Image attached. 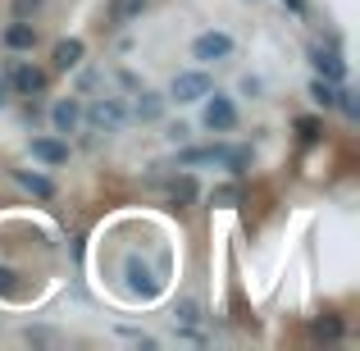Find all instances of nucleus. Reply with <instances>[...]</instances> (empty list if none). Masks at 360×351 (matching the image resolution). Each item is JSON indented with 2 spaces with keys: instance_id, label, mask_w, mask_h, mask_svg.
<instances>
[{
  "instance_id": "ddd939ff",
  "label": "nucleus",
  "mask_w": 360,
  "mask_h": 351,
  "mask_svg": "<svg viewBox=\"0 0 360 351\" xmlns=\"http://www.w3.org/2000/svg\"><path fill=\"white\" fill-rule=\"evenodd\" d=\"M14 178H18V183H23L32 196H41V201H51V196H55V183H51V178H41V174H27V169H18Z\"/></svg>"
},
{
  "instance_id": "f8f14e48",
  "label": "nucleus",
  "mask_w": 360,
  "mask_h": 351,
  "mask_svg": "<svg viewBox=\"0 0 360 351\" xmlns=\"http://www.w3.org/2000/svg\"><path fill=\"white\" fill-rule=\"evenodd\" d=\"M146 9V0H110V23H132V18Z\"/></svg>"
},
{
  "instance_id": "9b49d317",
  "label": "nucleus",
  "mask_w": 360,
  "mask_h": 351,
  "mask_svg": "<svg viewBox=\"0 0 360 351\" xmlns=\"http://www.w3.org/2000/svg\"><path fill=\"white\" fill-rule=\"evenodd\" d=\"M78 119H82L78 101H60V106L51 110V123H55V132H73V128H78Z\"/></svg>"
},
{
  "instance_id": "dca6fc26",
  "label": "nucleus",
  "mask_w": 360,
  "mask_h": 351,
  "mask_svg": "<svg viewBox=\"0 0 360 351\" xmlns=\"http://www.w3.org/2000/svg\"><path fill=\"white\" fill-rule=\"evenodd\" d=\"M310 333H315L319 343H338V338H342V319H338V315H324V319H315V324H310Z\"/></svg>"
},
{
  "instance_id": "20e7f679",
  "label": "nucleus",
  "mask_w": 360,
  "mask_h": 351,
  "mask_svg": "<svg viewBox=\"0 0 360 351\" xmlns=\"http://www.w3.org/2000/svg\"><path fill=\"white\" fill-rule=\"evenodd\" d=\"M205 128L210 132H229V128H238V106H233L229 96H210V106H205Z\"/></svg>"
},
{
  "instance_id": "0eeeda50",
  "label": "nucleus",
  "mask_w": 360,
  "mask_h": 351,
  "mask_svg": "<svg viewBox=\"0 0 360 351\" xmlns=\"http://www.w3.org/2000/svg\"><path fill=\"white\" fill-rule=\"evenodd\" d=\"M82 55H87V46H82L78 37H69V42H60V46H55L51 64H55L60 73H69V69H78V64H82Z\"/></svg>"
},
{
  "instance_id": "a211bd4d",
  "label": "nucleus",
  "mask_w": 360,
  "mask_h": 351,
  "mask_svg": "<svg viewBox=\"0 0 360 351\" xmlns=\"http://www.w3.org/2000/svg\"><path fill=\"white\" fill-rule=\"evenodd\" d=\"M210 205H219V210H233V205H242V187H238V183L214 187V192H210Z\"/></svg>"
},
{
  "instance_id": "7ed1b4c3",
  "label": "nucleus",
  "mask_w": 360,
  "mask_h": 351,
  "mask_svg": "<svg viewBox=\"0 0 360 351\" xmlns=\"http://www.w3.org/2000/svg\"><path fill=\"white\" fill-rule=\"evenodd\" d=\"M5 82L18 91V96H41V91H46V73L32 69V64H23V60L9 64V78H5Z\"/></svg>"
},
{
  "instance_id": "5701e85b",
  "label": "nucleus",
  "mask_w": 360,
  "mask_h": 351,
  "mask_svg": "<svg viewBox=\"0 0 360 351\" xmlns=\"http://www.w3.org/2000/svg\"><path fill=\"white\" fill-rule=\"evenodd\" d=\"M5 101H9V82L0 78V106H5Z\"/></svg>"
},
{
  "instance_id": "f257e3e1",
  "label": "nucleus",
  "mask_w": 360,
  "mask_h": 351,
  "mask_svg": "<svg viewBox=\"0 0 360 351\" xmlns=\"http://www.w3.org/2000/svg\"><path fill=\"white\" fill-rule=\"evenodd\" d=\"M169 96H174L178 106H187V101H201V96H210V73H205V69L178 73V78H174V87H169Z\"/></svg>"
},
{
  "instance_id": "412c9836",
  "label": "nucleus",
  "mask_w": 360,
  "mask_h": 351,
  "mask_svg": "<svg viewBox=\"0 0 360 351\" xmlns=\"http://www.w3.org/2000/svg\"><path fill=\"white\" fill-rule=\"evenodd\" d=\"M37 5H41V0H14V14H18V18H27Z\"/></svg>"
},
{
  "instance_id": "f03ea898",
  "label": "nucleus",
  "mask_w": 360,
  "mask_h": 351,
  "mask_svg": "<svg viewBox=\"0 0 360 351\" xmlns=\"http://www.w3.org/2000/svg\"><path fill=\"white\" fill-rule=\"evenodd\" d=\"M233 55V37L229 32H201L192 42V60H201V64H214V60H229Z\"/></svg>"
},
{
  "instance_id": "2eb2a0df",
  "label": "nucleus",
  "mask_w": 360,
  "mask_h": 351,
  "mask_svg": "<svg viewBox=\"0 0 360 351\" xmlns=\"http://www.w3.org/2000/svg\"><path fill=\"white\" fill-rule=\"evenodd\" d=\"M224 165H229V174H233V178H246V169H251V146H229Z\"/></svg>"
},
{
  "instance_id": "aec40b11",
  "label": "nucleus",
  "mask_w": 360,
  "mask_h": 351,
  "mask_svg": "<svg viewBox=\"0 0 360 351\" xmlns=\"http://www.w3.org/2000/svg\"><path fill=\"white\" fill-rule=\"evenodd\" d=\"M338 106L347 110V119H356V96H352V91H338Z\"/></svg>"
},
{
  "instance_id": "4468645a",
  "label": "nucleus",
  "mask_w": 360,
  "mask_h": 351,
  "mask_svg": "<svg viewBox=\"0 0 360 351\" xmlns=\"http://www.w3.org/2000/svg\"><path fill=\"white\" fill-rule=\"evenodd\" d=\"M160 115H165V96H160V91H141V101H137V119L155 123Z\"/></svg>"
},
{
  "instance_id": "1a4fd4ad",
  "label": "nucleus",
  "mask_w": 360,
  "mask_h": 351,
  "mask_svg": "<svg viewBox=\"0 0 360 351\" xmlns=\"http://www.w3.org/2000/svg\"><path fill=\"white\" fill-rule=\"evenodd\" d=\"M32 160H41V165H64L69 160V146L55 137H32Z\"/></svg>"
},
{
  "instance_id": "39448f33",
  "label": "nucleus",
  "mask_w": 360,
  "mask_h": 351,
  "mask_svg": "<svg viewBox=\"0 0 360 351\" xmlns=\"http://www.w3.org/2000/svg\"><path fill=\"white\" fill-rule=\"evenodd\" d=\"M87 119L96 123V128H110L115 132L123 119H128V106H123V101H96V106L87 110Z\"/></svg>"
},
{
  "instance_id": "6e6552de",
  "label": "nucleus",
  "mask_w": 360,
  "mask_h": 351,
  "mask_svg": "<svg viewBox=\"0 0 360 351\" xmlns=\"http://www.w3.org/2000/svg\"><path fill=\"white\" fill-rule=\"evenodd\" d=\"M5 46L9 51H32L37 46V27L27 23V18H14V23L5 27Z\"/></svg>"
},
{
  "instance_id": "4be33fe9",
  "label": "nucleus",
  "mask_w": 360,
  "mask_h": 351,
  "mask_svg": "<svg viewBox=\"0 0 360 351\" xmlns=\"http://www.w3.org/2000/svg\"><path fill=\"white\" fill-rule=\"evenodd\" d=\"M283 5H288V9H297V14H301V9H306V0H283Z\"/></svg>"
},
{
  "instance_id": "423d86ee",
  "label": "nucleus",
  "mask_w": 360,
  "mask_h": 351,
  "mask_svg": "<svg viewBox=\"0 0 360 351\" xmlns=\"http://www.w3.org/2000/svg\"><path fill=\"white\" fill-rule=\"evenodd\" d=\"M310 60H315L319 78H328V82H342V78H347V64L338 60L333 51H324V46H310Z\"/></svg>"
},
{
  "instance_id": "6ab92c4d",
  "label": "nucleus",
  "mask_w": 360,
  "mask_h": 351,
  "mask_svg": "<svg viewBox=\"0 0 360 351\" xmlns=\"http://www.w3.org/2000/svg\"><path fill=\"white\" fill-rule=\"evenodd\" d=\"M297 137L306 141V146H310V141H319V137H324V119H315V115H301V119H297Z\"/></svg>"
},
{
  "instance_id": "9d476101",
  "label": "nucleus",
  "mask_w": 360,
  "mask_h": 351,
  "mask_svg": "<svg viewBox=\"0 0 360 351\" xmlns=\"http://www.w3.org/2000/svg\"><path fill=\"white\" fill-rule=\"evenodd\" d=\"M224 155H229V146H196V151H183L178 165L183 169H192V165H224Z\"/></svg>"
},
{
  "instance_id": "f3484780",
  "label": "nucleus",
  "mask_w": 360,
  "mask_h": 351,
  "mask_svg": "<svg viewBox=\"0 0 360 351\" xmlns=\"http://www.w3.org/2000/svg\"><path fill=\"white\" fill-rule=\"evenodd\" d=\"M310 101H315V106H324V110H333L338 106V87L328 78H315V82H310Z\"/></svg>"
}]
</instances>
